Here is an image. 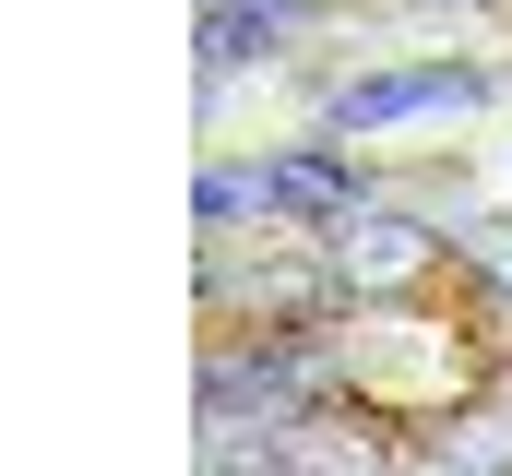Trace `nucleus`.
<instances>
[{
  "mask_svg": "<svg viewBox=\"0 0 512 476\" xmlns=\"http://www.w3.org/2000/svg\"><path fill=\"white\" fill-rule=\"evenodd\" d=\"M477 72H382V84H346L334 96V131H382V119H417V108H465Z\"/></svg>",
  "mask_w": 512,
  "mask_h": 476,
  "instance_id": "nucleus-1",
  "label": "nucleus"
},
{
  "mask_svg": "<svg viewBox=\"0 0 512 476\" xmlns=\"http://www.w3.org/2000/svg\"><path fill=\"white\" fill-rule=\"evenodd\" d=\"M262 36H274V24H262V12H215V24H203V60H215V72H227V60H251Z\"/></svg>",
  "mask_w": 512,
  "mask_h": 476,
  "instance_id": "nucleus-2",
  "label": "nucleus"
}]
</instances>
